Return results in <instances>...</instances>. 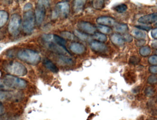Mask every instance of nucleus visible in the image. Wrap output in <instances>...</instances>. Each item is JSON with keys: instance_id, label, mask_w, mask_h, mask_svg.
<instances>
[{"instance_id": "4", "label": "nucleus", "mask_w": 157, "mask_h": 120, "mask_svg": "<svg viewBox=\"0 0 157 120\" xmlns=\"http://www.w3.org/2000/svg\"><path fill=\"white\" fill-rule=\"evenodd\" d=\"M36 19L35 14L31 10L25 13L23 18V28L25 33H32L34 28Z\"/></svg>"}, {"instance_id": "21", "label": "nucleus", "mask_w": 157, "mask_h": 120, "mask_svg": "<svg viewBox=\"0 0 157 120\" xmlns=\"http://www.w3.org/2000/svg\"><path fill=\"white\" fill-rule=\"evenodd\" d=\"M97 28L102 33L104 34H110L112 32V30L111 28L107 26H103V25H97Z\"/></svg>"}, {"instance_id": "24", "label": "nucleus", "mask_w": 157, "mask_h": 120, "mask_svg": "<svg viewBox=\"0 0 157 120\" xmlns=\"http://www.w3.org/2000/svg\"><path fill=\"white\" fill-rule=\"evenodd\" d=\"M93 38L101 42H105L107 41V37L105 34L101 33H94Z\"/></svg>"}, {"instance_id": "32", "label": "nucleus", "mask_w": 157, "mask_h": 120, "mask_svg": "<svg viewBox=\"0 0 157 120\" xmlns=\"http://www.w3.org/2000/svg\"><path fill=\"white\" fill-rule=\"evenodd\" d=\"M148 61L152 65H156L157 64V56L156 55H153L150 56L149 58Z\"/></svg>"}, {"instance_id": "34", "label": "nucleus", "mask_w": 157, "mask_h": 120, "mask_svg": "<svg viewBox=\"0 0 157 120\" xmlns=\"http://www.w3.org/2000/svg\"><path fill=\"white\" fill-rule=\"evenodd\" d=\"M123 38L124 40L128 42H131L133 40V38H132V36L129 34H125Z\"/></svg>"}, {"instance_id": "11", "label": "nucleus", "mask_w": 157, "mask_h": 120, "mask_svg": "<svg viewBox=\"0 0 157 120\" xmlns=\"http://www.w3.org/2000/svg\"><path fill=\"white\" fill-rule=\"evenodd\" d=\"M70 49L71 51L76 54H80L85 51V47L78 42H73L71 44Z\"/></svg>"}, {"instance_id": "3", "label": "nucleus", "mask_w": 157, "mask_h": 120, "mask_svg": "<svg viewBox=\"0 0 157 120\" xmlns=\"http://www.w3.org/2000/svg\"><path fill=\"white\" fill-rule=\"evenodd\" d=\"M6 70L11 74L18 76H24L27 74V68L21 63L11 62L7 65Z\"/></svg>"}, {"instance_id": "35", "label": "nucleus", "mask_w": 157, "mask_h": 120, "mask_svg": "<svg viewBox=\"0 0 157 120\" xmlns=\"http://www.w3.org/2000/svg\"><path fill=\"white\" fill-rule=\"evenodd\" d=\"M9 89L4 85L2 80H0V90L1 91H6Z\"/></svg>"}, {"instance_id": "15", "label": "nucleus", "mask_w": 157, "mask_h": 120, "mask_svg": "<svg viewBox=\"0 0 157 120\" xmlns=\"http://www.w3.org/2000/svg\"><path fill=\"white\" fill-rule=\"evenodd\" d=\"M52 41H54L58 45L62 47L64 49L67 50L66 47V44L67 43V41L65 39L63 38L60 36H58L57 35H53V38H52Z\"/></svg>"}, {"instance_id": "8", "label": "nucleus", "mask_w": 157, "mask_h": 120, "mask_svg": "<svg viewBox=\"0 0 157 120\" xmlns=\"http://www.w3.org/2000/svg\"><path fill=\"white\" fill-rule=\"evenodd\" d=\"M78 26L79 28L88 34H94L96 31V28L91 23L86 21H81L79 22Z\"/></svg>"}, {"instance_id": "18", "label": "nucleus", "mask_w": 157, "mask_h": 120, "mask_svg": "<svg viewBox=\"0 0 157 120\" xmlns=\"http://www.w3.org/2000/svg\"><path fill=\"white\" fill-rule=\"evenodd\" d=\"M132 35L137 39L141 40L146 39L147 38V35L143 30L138 29H135L132 31Z\"/></svg>"}, {"instance_id": "31", "label": "nucleus", "mask_w": 157, "mask_h": 120, "mask_svg": "<svg viewBox=\"0 0 157 120\" xmlns=\"http://www.w3.org/2000/svg\"><path fill=\"white\" fill-rule=\"evenodd\" d=\"M136 28L140 30H150L152 27L151 26H147V25H137L135 26Z\"/></svg>"}, {"instance_id": "7", "label": "nucleus", "mask_w": 157, "mask_h": 120, "mask_svg": "<svg viewBox=\"0 0 157 120\" xmlns=\"http://www.w3.org/2000/svg\"><path fill=\"white\" fill-rule=\"evenodd\" d=\"M56 10L53 14L54 16L57 17L60 14L64 17H67L70 13V5L66 2H60L56 5Z\"/></svg>"}, {"instance_id": "20", "label": "nucleus", "mask_w": 157, "mask_h": 120, "mask_svg": "<svg viewBox=\"0 0 157 120\" xmlns=\"http://www.w3.org/2000/svg\"><path fill=\"white\" fill-rule=\"evenodd\" d=\"M115 30L118 32H126L128 29V26L125 24H116L114 27Z\"/></svg>"}, {"instance_id": "33", "label": "nucleus", "mask_w": 157, "mask_h": 120, "mask_svg": "<svg viewBox=\"0 0 157 120\" xmlns=\"http://www.w3.org/2000/svg\"><path fill=\"white\" fill-rule=\"evenodd\" d=\"M148 82L150 84H155L157 83V77L156 76L151 75L147 79Z\"/></svg>"}, {"instance_id": "22", "label": "nucleus", "mask_w": 157, "mask_h": 120, "mask_svg": "<svg viewBox=\"0 0 157 120\" xmlns=\"http://www.w3.org/2000/svg\"><path fill=\"white\" fill-rule=\"evenodd\" d=\"M151 51V49L148 46L141 47L139 50L140 54L143 56H148L150 54Z\"/></svg>"}, {"instance_id": "38", "label": "nucleus", "mask_w": 157, "mask_h": 120, "mask_svg": "<svg viewBox=\"0 0 157 120\" xmlns=\"http://www.w3.org/2000/svg\"><path fill=\"white\" fill-rule=\"evenodd\" d=\"M136 56H133L130 58V62L132 63H136L139 62V59Z\"/></svg>"}, {"instance_id": "13", "label": "nucleus", "mask_w": 157, "mask_h": 120, "mask_svg": "<svg viewBox=\"0 0 157 120\" xmlns=\"http://www.w3.org/2000/svg\"><path fill=\"white\" fill-rule=\"evenodd\" d=\"M44 63L45 67L51 72L54 73H57L59 72V68L57 66L49 59L47 58L44 59Z\"/></svg>"}, {"instance_id": "28", "label": "nucleus", "mask_w": 157, "mask_h": 120, "mask_svg": "<svg viewBox=\"0 0 157 120\" xmlns=\"http://www.w3.org/2000/svg\"><path fill=\"white\" fill-rule=\"evenodd\" d=\"M61 37L69 40H73L74 36L72 33L69 31H63L61 33Z\"/></svg>"}, {"instance_id": "42", "label": "nucleus", "mask_w": 157, "mask_h": 120, "mask_svg": "<svg viewBox=\"0 0 157 120\" xmlns=\"http://www.w3.org/2000/svg\"><path fill=\"white\" fill-rule=\"evenodd\" d=\"M147 120H153V119H147Z\"/></svg>"}, {"instance_id": "37", "label": "nucleus", "mask_w": 157, "mask_h": 120, "mask_svg": "<svg viewBox=\"0 0 157 120\" xmlns=\"http://www.w3.org/2000/svg\"><path fill=\"white\" fill-rule=\"evenodd\" d=\"M5 112V107L2 102H0V116H1Z\"/></svg>"}, {"instance_id": "19", "label": "nucleus", "mask_w": 157, "mask_h": 120, "mask_svg": "<svg viewBox=\"0 0 157 120\" xmlns=\"http://www.w3.org/2000/svg\"><path fill=\"white\" fill-rule=\"evenodd\" d=\"M48 47L52 50L56 52L59 53L64 54L66 52H67L68 53L70 54L69 51H68L67 50H66V49H64L62 47L59 46L57 44H55V43H50L48 45Z\"/></svg>"}, {"instance_id": "16", "label": "nucleus", "mask_w": 157, "mask_h": 120, "mask_svg": "<svg viewBox=\"0 0 157 120\" xmlns=\"http://www.w3.org/2000/svg\"><path fill=\"white\" fill-rule=\"evenodd\" d=\"M9 19V14L5 10H0V28L5 26Z\"/></svg>"}, {"instance_id": "29", "label": "nucleus", "mask_w": 157, "mask_h": 120, "mask_svg": "<svg viewBox=\"0 0 157 120\" xmlns=\"http://www.w3.org/2000/svg\"><path fill=\"white\" fill-rule=\"evenodd\" d=\"M145 94L147 96L151 97V96H153L154 95V88L152 87H148L145 90Z\"/></svg>"}, {"instance_id": "40", "label": "nucleus", "mask_w": 157, "mask_h": 120, "mask_svg": "<svg viewBox=\"0 0 157 120\" xmlns=\"http://www.w3.org/2000/svg\"><path fill=\"white\" fill-rule=\"evenodd\" d=\"M33 5L31 3H28L26 4L25 6L24 10H25V11H26V10H27V11H29L30 9H31L33 7Z\"/></svg>"}, {"instance_id": "26", "label": "nucleus", "mask_w": 157, "mask_h": 120, "mask_svg": "<svg viewBox=\"0 0 157 120\" xmlns=\"http://www.w3.org/2000/svg\"><path fill=\"white\" fill-rule=\"evenodd\" d=\"M74 34L79 38L81 39L82 40H86L88 39V36L85 33H82L81 31L78 30H75L74 31Z\"/></svg>"}, {"instance_id": "17", "label": "nucleus", "mask_w": 157, "mask_h": 120, "mask_svg": "<svg viewBox=\"0 0 157 120\" xmlns=\"http://www.w3.org/2000/svg\"><path fill=\"white\" fill-rule=\"evenodd\" d=\"M111 40L113 43L117 45H123L124 40L123 37L118 34H114L111 37Z\"/></svg>"}, {"instance_id": "12", "label": "nucleus", "mask_w": 157, "mask_h": 120, "mask_svg": "<svg viewBox=\"0 0 157 120\" xmlns=\"http://www.w3.org/2000/svg\"><path fill=\"white\" fill-rule=\"evenodd\" d=\"M90 47L93 50L98 52L104 51L107 49L105 44L96 41H94L91 42Z\"/></svg>"}, {"instance_id": "14", "label": "nucleus", "mask_w": 157, "mask_h": 120, "mask_svg": "<svg viewBox=\"0 0 157 120\" xmlns=\"http://www.w3.org/2000/svg\"><path fill=\"white\" fill-rule=\"evenodd\" d=\"M86 1L82 0H76L73 3V10L76 13H80L85 5Z\"/></svg>"}, {"instance_id": "6", "label": "nucleus", "mask_w": 157, "mask_h": 120, "mask_svg": "<svg viewBox=\"0 0 157 120\" xmlns=\"http://www.w3.org/2000/svg\"><path fill=\"white\" fill-rule=\"evenodd\" d=\"M46 4L44 3L43 1H38L36 4L35 9L36 22L38 25L42 24L46 14Z\"/></svg>"}, {"instance_id": "1", "label": "nucleus", "mask_w": 157, "mask_h": 120, "mask_svg": "<svg viewBox=\"0 0 157 120\" xmlns=\"http://www.w3.org/2000/svg\"><path fill=\"white\" fill-rule=\"evenodd\" d=\"M17 57L21 61L33 65L38 64L41 59L40 54L37 52L30 49L20 50L17 53Z\"/></svg>"}, {"instance_id": "27", "label": "nucleus", "mask_w": 157, "mask_h": 120, "mask_svg": "<svg viewBox=\"0 0 157 120\" xmlns=\"http://www.w3.org/2000/svg\"><path fill=\"white\" fill-rule=\"evenodd\" d=\"M59 59L62 62L68 65H71L73 63V60L71 58H69L67 56H61Z\"/></svg>"}, {"instance_id": "23", "label": "nucleus", "mask_w": 157, "mask_h": 120, "mask_svg": "<svg viewBox=\"0 0 157 120\" xmlns=\"http://www.w3.org/2000/svg\"><path fill=\"white\" fill-rule=\"evenodd\" d=\"M128 6L125 4H120L117 5L113 7V9L117 12L119 13H124L127 10Z\"/></svg>"}, {"instance_id": "39", "label": "nucleus", "mask_w": 157, "mask_h": 120, "mask_svg": "<svg viewBox=\"0 0 157 120\" xmlns=\"http://www.w3.org/2000/svg\"><path fill=\"white\" fill-rule=\"evenodd\" d=\"M151 35L153 38L156 39L157 38V29L155 28L152 30L151 32Z\"/></svg>"}, {"instance_id": "2", "label": "nucleus", "mask_w": 157, "mask_h": 120, "mask_svg": "<svg viewBox=\"0 0 157 120\" xmlns=\"http://www.w3.org/2000/svg\"><path fill=\"white\" fill-rule=\"evenodd\" d=\"M2 81L9 89L23 90L27 86V82L24 79L10 74L6 75Z\"/></svg>"}, {"instance_id": "41", "label": "nucleus", "mask_w": 157, "mask_h": 120, "mask_svg": "<svg viewBox=\"0 0 157 120\" xmlns=\"http://www.w3.org/2000/svg\"><path fill=\"white\" fill-rule=\"evenodd\" d=\"M145 42H146V41H144V40H141L138 42H137L136 44L138 46H142V45H144V44H145Z\"/></svg>"}, {"instance_id": "36", "label": "nucleus", "mask_w": 157, "mask_h": 120, "mask_svg": "<svg viewBox=\"0 0 157 120\" xmlns=\"http://www.w3.org/2000/svg\"><path fill=\"white\" fill-rule=\"evenodd\" d=\"M149 71L152 74H156L157 73V66H150Z\"/></svg>"}, {"instance_id": "10", "label": "nucleus", "mask_w": 157, "mask_h": 120, "mask_svg": "<svg viewBox=\"0 0 157 120\" xmlns=\"http://www.w3.org/2000/svg\"><path fill=\"white\" fill-rule=\"evenodd\" d=\"M115 20L113 18L108 16H101L97 18L96 22L98 24L103 26H113L115 24Z\"/></svg>"}, {"instance_id": "43", "label": "nucleus", "mask_w": 157, "mask_h": 120, "mask_svg": "<svg viewBox=\"0 0 157 120\" xmlns=\"http://www.w3.org/2000/svg\"><path fill=\"white\" fill-rule=\"evenodd\" d=\"M1 49H2L1 47H0V50H1Z\"/></svg>"}, {"instance_id": "5", "label": "nucleus", "mask_w": 157, "mask_h": 120, "mask_svg": "<svg viewBox=\"0 0 157 120\" xmlns=\"http://www.w3.org/2000/svg\"><path fill=\"white\" fill-rule=\"evenodd\" d=\"M21 17L18 14L12 15L9 22L8 30L13 36H16L19 33V29L21 24Z\"/></svg>"}, {"instance_id": "9", "label": "nucleus", "mask_w": 157, "mask_h": 120, "mask_svg": "<svg viewBox=\"0 0 157 120\" xmlns=\"http://www.w3.org/2000/svg\"><path fill=\"white\" fill-rule=\"evenodd\" d=\"M157 13H152V14L143 16L140 18L138 19V22L142 24H152L157 21Z\"/></svg>"}, {"instance_id": "30", "label": "nucleus", "mask_w": 157, "mask_h": 120, "mask_svg": "<svg viewBox=\"0 0 157 120\" xmlns=\"http://www.w3.org/2000/svg\"><path fill=\"white\" fill-rule=\"evenodd\" d=\"M10 95L6 91H1L0 90V101L4 100L9 98Z\"/></svg>"}, {"instance_id": "25", "label": "nucleus", "mask_w": 157, "mask_h": 120, "mask_svg": "<svg viewBox=\"0 0 157 120\" xmlns=\"http://www.w3.org/2000/svg\"><path fill=\"white\" fill-rule=\"evenodd\" d=\"M93 6L97 10H100L104 6V1H94L93 2Z\"/></svg>"}]
</instances>
